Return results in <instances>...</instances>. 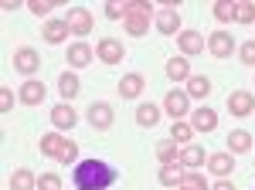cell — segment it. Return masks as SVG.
I'll return each mask as SVG.
<instances>
[{
  "label": "cell",
  "mask_w": 255,
  "mask_h": 190,
  "mask_svg": "<svg viewBox=\"0 0 255 190\" xmlns=\"http://www.w3.org/2000/svg\"><path fill=\"white\" fill-rule=\"evenodd\" d=\"M252 150V136L245 129H232L228 133V153H249Z\"/></svg>",
  "instance_id": "83f0119b"
},
{
  "label": "cell",
  "mask_w": 255,
  "mask_h": 190,
  "mask_svg": "<svg viewBox=\"0 0 255 190\" xmlns=\"http://www.w3.org/2000/svg\"><path fill=\"white\" fill-rule=\"evenodd\" d=\"M211 190H235V184H232V180H218Z\"/></svg>",
  "instance_id": "ab89813d"
},
{
  "label": "cell",
  "mask_w": 255,
  "mask_h": 190,
  "mask_svg": "<svg viewBox=\"0 0 255 190\" xmlns=\"http://www.w3.org/2000/svg\"><path fill=\"white\" fill-rule=\"evenodd\" d=\"M208 170L215 173L218 180H228L232 170H235V153H228V150L211 153V156H208Z\"/></svg>",
  "instance_id": "ba28073f"
},
{
  "label": "cell",
  "mask_w": 255,
  "mask_h": 190,
  "mask_svg": "<svg viewBox=\"0 0 255 190\" xmlns=\"http://www.w3.org/2000/svg\"><path fill=\"white\" fill-rule=\"evenodd\" d=\"M116 180H119L116 167H109L106 160H92V156L75 163V170H72L75 190H109Z\"/></svg>",
  "instance_id": "6da1fadb"
},
{
  "label": "cell",
  "mask_w": 255,
  "mask_h": 190,
  "mask_svg": "<svg viewBox=\"0 0 255 190\" xmlns=\"http://www.w3.org/2000/svg\"><path fill=\"white\" fill-rule=\"evenodd\" d=\"M10 109H14V92L3 85V89H0V112H10Z\"/></svg>",
  "instance_id": "74e56055"
},
{
  "label": "cell",
  "mask_w": 255,
  "mask_h": 190,
  "mask_svg": "<svg viewBox=\"0 0 255 190\" xmlns=\"http://www.w3.org/2000/svg\"><path fill=\"white\" fill-rule=\"evenodd\" d=\"M96 58L102 65H119V61L126 58V48H123V41H116V38H102L96 44Z\"/></svg>",
  "instance_id": "5b68a950"
},
{
  "label": "cell",
  "mask_w": 255,
  "mask_h": 190,
  "mask_svg": "<svg viewBox=\"0 0 255 190\" xmlns=\"http://www.w3.org/2000/svg\"><path fill=\"white\" fill-rule=\"evenodd\" d=\"M55 3H61V0H27V10H31L34 17H48Z\"/></svg>",
  "instance_id": "836d02e7"
},
{
  "label": "cell",
  "mask_w": 255,
  "mask_h": 190,
  "mask_svg": "<svg viewBox=\"0 0 255 190\" xmlns=\"http://www.w3.org/2000/svg\"><path fill=\"white\" fill-rule=\"evenodd\" d=\"M163 112L170 115L174 122H180L184 115L191 112V98H187V92H177V89H170V92L163 95Z\"/></svg>",
  "instance_id": "277c9868"
},
{
  "label": "cell",
  "mask_w": 255,
  "mask_h": 190,
  "mask_svg": "<svg viewBox=\"0 0 255 190\" xmlns=\"http://www.w3.org/2000/svg\"><path fill=\"white\" fill-rule=\"evenodd\" d=\"M215 20H221V24L235 20V0H215Z\"/></svg>",
  "instance_id": "1f68e13d"
},
{
  "label": "cell",
  "mask_w": 255,
  "mask_h": 190,
  "mask_svg": "<svg viewBox=\"0 0 255 190\" xmlns=\"http://www.w3.org/2000/svg\"><path fill=\"white\" fill-rule=\"evenodd\" d=\"M41 34H44V41H48V44H65V38H68L72 31H68L65 17H51L48 24H44V31H41Z\"/></svg>",
  "instance_id": "2e32d148"
},
{
  "label": "cell",
  "mask_w": 255,
  "mask_h": 190,
  "mask_svg": "<svg viewBox=\"0 0 255 190\" xmlns=\"http://www.w3.org/2000/svg\"><path fill=\"white\" fill-rule=\"evenodd\" d=\"M238 58H242L249 68H255V41H242V44H238Z\"/></svg>",
  "instance_id": "e575fe53"
},
{
  "label": "cell",
  "mask_w": 255,
  "mask_h": 190,
  "mask_svg": "<svg viewBox=\"0 0 255 190\" xmlns=\"http://www.w3.org/2000/svg\"><path fill=\"white\" fill-rule=\"evenodd\" d=\"M157 160H160V167L180 163V150H177L174 139H163V143H157Z\"/></svg>",
  "instance_id": "d4e9b609"
},
{
  "label": "cell",
  "mask_w": 255,
  "mask_h": 190,
  "mask_svg": "<svg viewBox=\"0 0 255 190\" xmlns=\"http://www.w3.org/2000/svg\"><path fill=\"white\" fill-rule=\"evenodd\" d=\"M113 119H116V115H113V105H109V102H92V105H89V126H92V129L106 133V129L113 126Z\"/></svg>",
  "instance_id": "52a82bcc"
},
{
  "label": "cell",
  "mask_w": 255,
  "mask_h": 190,
  "mask_svg": "<svg viewBox=\"0 0 255 190\" xmlns=\"http://www.w3.org/2000/svg\"><path fill=\"white\" fill-rule=\"evenodd\" d=\"M61 146H65V139H61L58 133H44L38 139V150H41V156H48V160H55L61 153Z\"/></svg>",
  "instance_id": "603a6c76"
},
{
  "label": "cell",
  "mask_w": 255,
  "mask_h": 190,
  "mask_svg": "<svg viewBox=\"0 0 255 190\" xmlns=\"http://www.w3.org/2000/svg\"><path fill=\"white\" fill-rule=\"evenodd\" d=\"M180 187H187V190H211V184H208V177H204L201 170H187Z\"/></svg>",
  "instance_id": "4dcf8cb0"
},
{
  "label": "cell",
  "mask_w": 255,
  "mask_h": 190,
  "mask_svg": "<svg viewBox=\"0 0 255 190\" xmlns=\"http://www.w3.org/2000/svg\"><path fill=\"white\" fill-rule=\"evenodd\" d=\"M61 167H72L75 160H79V146H75V139H65V146H61V153L55 156Z\"/></svg>",
  "instance_id": "d6a6232c"
},
{
  "label": "cell",
  "mask_w": 255,
  "mask_h": 190,
  "mask_svg": "<svg viewBox=\"0 0 255 190\" xmlns=\"http://www.w3.org/2000/svg\"><path fill=\"white\" fill-rule=\"evenodd\" d=\"M20 102H24V105H41V102H44V85L34 82V78H27V82L20 85Z\"/></svg>",
  "instance_id": "44dd1931"
},
{
  "label": "cell",
  "mask_w": 255,
  "mask_h": 190,
  "mask_svg": "<svg viewBox=\"0 0 255 190\" xmlns=\"http://www.w3.org/2000/svg\"><path fill=\"white\" fill-rule=\"evenodd\" d=\"M208 95H211V78H204V75L187 78V98H208Z\"/></svg>",
  "instance_id": "cb8c5ba5"
},
{
  "label": "cell",
  "mask_w": 255,
  "mask_h": 190,
  "mask_svg": "<svg viewBox=\"0 0 255 190\" xmlns=\"http://www.w3.org/2000/svg\"><path fill=\"white\" fill-rule=\"evenodd\" d=\"M106 17L109 20H123L126 17V3H123V0H109V3H106Z\"/></svg>",
  "instance_id": "8d00e7d4"
},
{
  "label": "cell",
  "mask_w": 255,
  "mask_h": 190,
  "mask_svg": "<svg viewBox=\"0 0 255 190\" xmlns=\"http://www.w3.org/2000/svg\"><path fill=\"white\" fill-rule=\"evenodd\" d=\"M150 17H153V3L146 0H129L126 3V17H123V27L129 38H143L146 27H150Z\"/></svg>",
  "instance_id": "7a4b0ae2"
},
{
  "label": "cell",
  "mask_w": 255,
  "mask_h": 190,
  "mask_svg": "<svg viewBox=\"0 0 255 190\" xmlns=\"http://www.w3.org/2000/svg\"><path fill=\"white\" fill-rule=\"evenodd\" d=\"M160 122V109L153 105V102H143V105H136V126H143V129H153Z\"/></svg>",
  "instance_id": "7402d4cb"
},
{
  "label": "cell",
  "mask_w": 255,
  "mask_h": 190,
  "mask_svg": "<svg viewBox=\"0 0 255 190\" xmlns=\"http://www.w3.org/2000/svg\"><path fill=\"white\" fill-rule=\"evenodd\" d=\"M180 163H184L187 170H197V167L208 163V153H204V146H197V143H187V146L180 150Z\"/></svg>",
  "instance_id": "e0dca14e"
},
{
  "label": "cell",
  "mask_w": 255,
  "mask_h": 190,
  "mask_svg": "<svg viewBox=\"0 0 255 190\" xmlns=\"http://www.w3.org/2000/svg\"><path fill=\"white\" fill-rule=\"evenodd\" d=\"M51 122H55V129H75V122H79V112H75L68 102H58V105L51 109Z\"/></svg>",
  "instance_id": "7c38bea8"
},
{
  "label": "cell",
  "mask_w": 255,
  "mask_h": 190,
  "mask_svg": "<svg viewBox=\"0 0 255 190\" xmlns=\"http://www.w3.org/2000/svg\"><path fill=\"white\" fill-rule=\"evenodd\" d=\"M208 51H211L215 58H228V55H235L238 44H235V38H232V31H215V34L208 38Z\"/></svg>",
  "instance_id": "8992f818"
},
{
  "label": "cell",
  "mask_w": 255,
  "mask_h": 190,
  "mask_svg": "<svg viewBox=\"0 0 255 190\" xmlns=\"http://www.w3.org/2000/svg\"><path fill=\"white\" fill-rule=\"evenodd\" d=\"M170 139H174L177 146H187V143L194 139V126H191V122H184V119L174 122V126H170Z\"/></svg>",
  "instance_id": "f1b7e54d"
},
{
  "label": "cell",
  "mask_w": 255,
  "mask_h": 190,
  "mask_svg": "<svg viewBox=\"0 0 255 190\" xmlns=\"http://www.w3.org/2000/svg\"><path fill=\"white\" fill-rule=\"evenodd\" d=\"M0 7H3V10H7V14H14V10H17V7H20V0H3V3H0Z\"/></svg>",
  "instance_id": "f35d334b"
},
{
  "label": "cell",
  "mask_w": 255,
  "mask_h": 190,
  "mask_svg": "<svg viewBox=\"0 0 255 190\" xmlns=\"http://www.w3.org/2000/svg\"><path fill=\"white\" fill-rule=\"evenodd\" d=\"M10 190H38V177L20 167V170L10 173Z\"/></svg>",
  "instance_id": "484cf974"
},
{
  "label": "cell",
  "mask_w": 255,
  "mask_h": 190,
  "mask_svg": "<svg viewBox=\"0 0 255 190\" xmlns=\"http://www.w3.org/2000/svg\"><path fill=\"white\" fill-rule=\"evenodd\" d=\"M157 31L160 34H174L180 31V14H177V7H163L157 14Z\"/></svg>",
  "instance_id": "ffe728a7"
},
{
  "label": "cell",
  "mask_w": 255,
  "mask_h": 190,
  "mask_svg": "<svg viewBox=\"0 0 255 190\" xmlns=\"http://www.w3.org/2000/svg\"><path fill=\"white\" fill-rule=\"evenodd\" d=\"M177 44H180L184 55H201V51L208 48V41L201 38V31H180V34H177Z\"/></svg>",
  "instance_id": "5bb4252c"
},
{
  "label": "cell",
  "mask_w": 255,
  "mask_h": 190,
  "mask_svg": "<svg viewBox=\"0 0 255 190\" xmlns=\"http://www.w3.org/2000/svg\"><path fill=\"white\" fill-rule=\"evenodd\" d=\"M177 190H187V187H177Z\"/></svg>",
  "instance_id": "60d3db41"
},
{
  "label": "cell",
  "mask_w": 255,
  "mask_h": 190,
  "mask_svg": "<svg viewBox=\"0 0 255 190\" xmlns=\"http://www.w3.org/2000/svg\"><path fill=\"white\" fill-rule=\"evenodd\" d=\"M65 24H68V31H72L75 38H85V34L96 31V17H92L85 7H72V10L65 14Z\"/></svg>",
  "instance_id": "3957f363"
},
{
  "label": "cell",
  "mask_w": 255,
  "mask_h": 190,
  "mask_svg": "<svg viewBox=\"0 0 255 190\" xmlns=\"http://www.w3.org/2000/svg\"><path fill=\"white\" fill-rule=\"evenodd\" d=\"M38 190H61V177L58 173H41L38 177Z\"/></svg>",
  "instance_id": "d590c367"
},
{
  "label": "cell",
  "mask_w": 255,
  "mask_h": 190,
  "mask_svg": "<svg viewBox=\"0 0 255 190\" xmlns=\"http://www.w3.org/2000/svg\"><path fill=\"white\" fill-rule=\"evenodd\" d=\"M14 68H17L20 75H34L41 68V55L34 48H17V51H14Z\"/></svg>",
  "instance_id": "30bf717a"
},
{
  "label": "cell",
  "mask_w": 255,
  "mask_h": 190,
  "mask_svg": "<svg viewBox=\"0 0 255 190\" xmlns=\"http://www.w3.org/2000/svg\"><path fill=\"white\" fill-rule=\"evenodd\" d=\"M119 98H139L143 95V89H146V78L139 75V72H129V75L119 78Z\"/></svg>",
  "instance_id": "8fae6325"
},
{
  "label": "cell",
  "mask_w": 255,
  "mask_h": 190,
  "mask_svg": "<svg viewBox=\"0 0 255 190\" xmlns=\"http://www.w3.org/2000/svg\"><path fill=\"white\" fill-rule=\"evenodd\" d=\"M167 78H170V82H187V78H191L187 58H170V61H167Z\"/></svg>",
  "instance_id": "4316f807"
},
{
  "label": "cell",
  "mask_w": 255,
  "mask_h": 190,
  "mask_svg": "<svg viewBox=\"0 0 255 190\" xmlns=\"http://www.w3.org/2000/svg\"><path fill=\"white\" fill-rule=\"evenodd\" d=\"M228 112L238 115V119L252 115V112H255V95H252V92H245V89L232 92V95H228Z\"/></svg>",
  "instance_id": "9c48e42d"
},
{
  "label": "cell",
  "mask_w": 255,
  "mask_h": 190,
  "mask_svg": "<svg viewBox=\"0 0 255 190\" xmlns=\"http://www.w3.org/2000/svg\"><path fill=\"white\" fill-rule=\"evenodd\" d=\"M184 163H170V167H160V173H157V180L163 184V187H170V190H177L180 184H184Z\"/></svg>",
  "instance_id": "d6986e66"
},
{
  "label": "cell",
  "mask_w": 255,
  "mask_h": 190,
  "mask_svg": "<svg viewBox=\"0 0 255 190\" xmlns=\"http://www.w3.org/2000/svg\"><path fill=\"white\" fill-rule=\"evenodd\" d=\"M92 58H96V51H92L85 41L68 44V65H72V68H85V65H92Z\"/></svg>",
  "instance_id": "9a60e30c"
},
{
  "label": "cell",
  "mask_w": 255,
  "mask_h": 190,
  "mask_svg": "<svg viewBox=\"0 0 255 190\" xmlns=\"http://www.w3.org/2000/svg\"><path fill=\"white\" fill-rule=\"evenodd\" d=\"M191 126H194V133H215L218 129V112L201 105L197 112H191Z\"/></svg>",
  "instance_id": "4fadbf2b"
},
{
  "label": "cell",
  "mask_w": 255,
  "mask_h": 190,
  "mask_svg": "<svg viewBox=\"0 0 255 190\" xmlns=\"http://www.w3.org/2000/svg\"><path fill=\"white\" fill-rule=\"evenodd\" d=\"M58 92H61V102H72V98L82 92L79 75H75V72H61L58 75Z\"/></svg>",
  "instance_id": "ac0fdd59"
},
{
  "label": "cell",
  "mask_w": 255,
  "mask_h": 190,
  "mask_svg": "<svg viewBox=\"0 0 255 190\" xmlns=\"http://www.w3.org/2000/svg\"><path fill=\"white\" fill-rule=\"evenodd\" d=\"M235 20L238 24H255V0H235Z\"/></svg>",
  "instance_id": "f546056e"
}]
</instances>
